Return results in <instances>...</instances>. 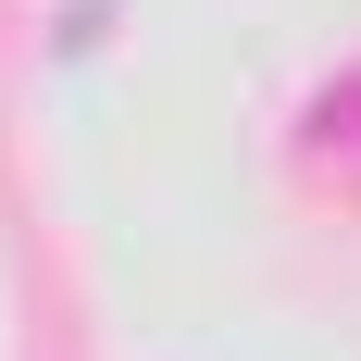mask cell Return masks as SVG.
Segmentation results:
<instances>
[{"label": "cell", "mask_w": 361, "mask_h": 361, "mask_svg": "<svg viewBox=\"0 0 361 361\" xmlns=\"http://www.w3.org/2000/svg\"><path fill=\"white\" fill-rule=\"evenodd\" d=\"M312 162H336V175H361V75H336L324 100H312Z\"/></svg>", "instance_id": "obj_1"}]
</instances>
